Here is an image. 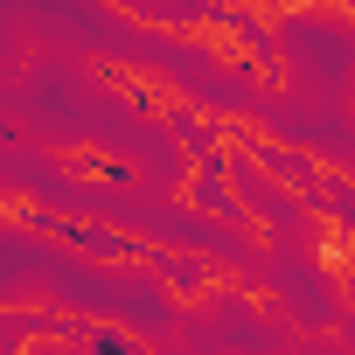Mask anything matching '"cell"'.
<instances>
[{
	"label": "cell",
	"instance_id": "1",
	"mask_svg": "<svg viewBox=\"0 0 355 355\" xmlns=\"http://www.w3.org/2000/svg\"><path fill=\"white\" fill-rule=\"evenodd\" d=\"M98 348H105V355H132V348H125V341H112V334H105V341H98Z\"/></svg>",
	"mask_w": 355,
	"mask_h": 355
}]
</instances>
